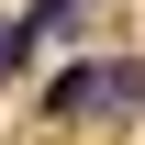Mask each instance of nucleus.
<instances>
[{"label": "nucleus", "mask_w": 145, "mask_h": 145, "mask_svg": "<svg viewBox=\"0 0 145 145\" xmlns=\"http://www.w3.org/2000/svg\"><path fill=\"white\" fill-rule=\"evenodd\" d=\"M56 123H89V112H145V56H89V67H56L45 78Z\"/></svg>", "instance_id": "nucleus-1"}]
</instances>
